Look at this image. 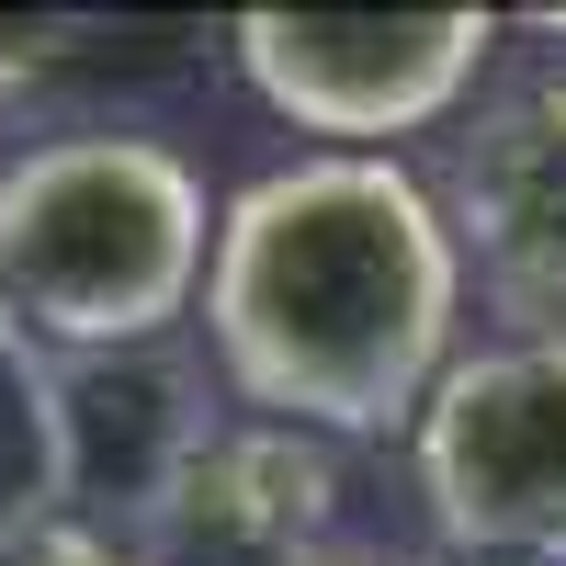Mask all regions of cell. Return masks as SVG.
I'll return each instance as SVG.
<instances>
[{
  "label": "cell",
  "mask_w": 566,
  "mask_h": 566,
  "mask_svg": "<svg viewBox=\"0 0 566 566\" xmlns=\"http://www.w3.org/2000/svg\"><path fill=\"white\" fill-rule=\"evenodd\" d=\"M216 205L170 136L80 125L0 159V317L45 352L170 340L205 295Z\"/></svg>",
  "instance_id": "7a4b0ae2"
},
{
  "label": "cell",
  "mask_w": 566,
  "mask_h": 566,
  "mask_svg": "<svg viewBox=\"0 0 566 566\" xmlns=\"http://www.w3.org/2000/svg\"><path fill=\"white\" fill-rule=\"evenodd\" d=\"M69 34H80V23H0V91H23L34 69H57Z\"/></svg>",
  "instance_id": "30bf717a"
},
{
  "label": "cell",
  "mask_w": 566,
  "mask_h": 566,
  "mask_svg": "<svg viewBox=\"0 0 566 566\" xmlns=\"http://www.w3.org/2000/svg\"><path fill=\"white\" fill-rule=\"evenodd\" d=\"M453 566H464V555H453Z\"/></svg>",
  "instance_id": "7c38bea8"
},
{
  "label": "cell",
  "mask_w": 566,
  "mask_h": 566,
  "mask_svg": "<svg viewBox=\"0 0 566 566\" xmlns=\"http://www.w3.org/2000/svg\"><path fill=\"white\" fill-rule=\"evenodd\" d=\"M340 510V453L283 419H216L193 476L170 488L148 555L159 566H295Z\"/></svg>",
  "instance_id": "52a82bcc"
},
{
  "label": "cell",
  "mask_w": 566,
  "mask_h": 566,
  "mask_svg": "<svg viewBox=\"0 0 566 566\" xmlns=\"http://www.w3.org/2000/svg\"><path fill=\"white\" fill-rule=\"evenodd\" d=\"M0 566H159V555L91 533V522H69V510H34V522H0Z\"/></svg>",
  "instance_id": "9c48e42d"
},
{
  "label": "cell",
  "mask_w": 566,
  "mask_h": 566,
  "mask_svg": "<svg viewBox=\"0 0 566 566\" xmlns=\"http://www.w3.org/2000/svg\"><path fill=\"white\" fill-rule=\"evenodd\" d=\"M295 566H386V555H340V544H317V555H295Z\"/></svg>",
  "instance_id": "8fae6325"
},
{
  "label": "cell",
  "mask_w": 566,
  "mask_h": 566,
  "mask_svg": "<svg viewBox=\"0 0 566 566\" xmlns=\"http://www.w3.org/2000/svg\"><path fill=\"white\" fill-rule=\"evenodd\" d=\"M499 23L488 12H250L239 69L328 159H386V136L442 125L476 91Z\"/></svg>",
  "instance_id": "277c9868"
},
{
  "label": "cell",
  "mask_w": 566,
  "mask_h": 566,
  "mask_svg": "<svg viewBox=\"0 0 566 566\" xmlns=\"http://www.w3.org/2000/svg\"><path fill=\"white\" fill-rule=\"evenodd\" d=\"M453 250L522 317V340H566V69L499 91L453 148Z\"/></svg>",
  "instance_id": "8992f818"
},
{
  "label": "cell",
  "mask_w": 566,
  "mask_h": 566,
  "mask_svg": "<svg viewBox=\"0 0 566 566\" xmlns=\"http://www.w3.org/2000/svg\"><path fill=\"white\" fill-rule=\"evenodd\" d=\"M419 431V499L464 566H566V340L453 352Z\"/></svg>",
  "instance_id": "3957f363"
},
{
  "label": "cell",
  "mask_w": 566,
  "mask_h": 566,
  "mask_svg": "<svg viewBox=\"0 0 566 566\" xmlns=\"http://www.w3.org/2000/svg\"><path fill=\"white\" fill-rule=\"evenodd\" d=\"M216 442V386L181 340L69 352L57 363V510L148 555L170 488Z\"/></svg>",
  "instance_id": "5b68a950"
},
{
  "label": "cell",
  "mask_w": 566,
  "mask_h": 566,
  "mask_svg": "<svg viewBox=\"0 0 566 566\" xmlns=\"http://www.w3.org/2000/svg\"><path fill=\"white\" fill-rule=\"evenodd\" d=\"M57 510V352L0 317V522Z\"/></svg>",
  "instance_id": "ba28073f"
},
{
  "label": "cell",
  "mask_w": 566,
  "mask_h": 566,
  "mask_svg": "<svg viewBox=\"0 0 566 566\" xmlns=\"http://www.w3.org/2000/svg\"><path fill=\"white\" fill-rule=\"evenodd\" d=\"M464 250L408 159H283L216 216L205 352L250 419L363 442L453 374Z\"/></svg>",
  "instance_id": "6da1fadb"
}]
</instances>
